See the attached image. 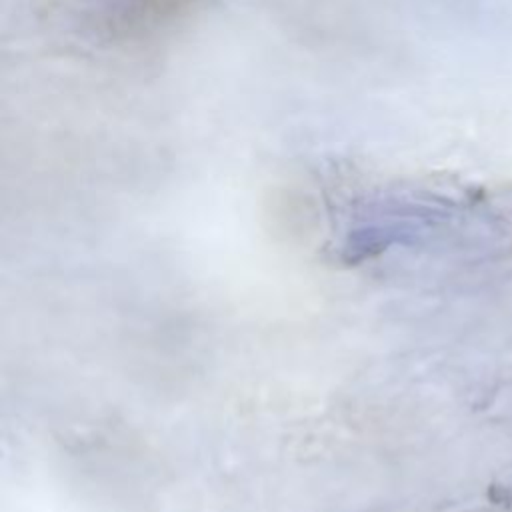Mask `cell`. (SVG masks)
I'll list each match as a JSON object with an SVG mask.
<instances>
[{
  "instance_id": "1",
  "label": "cell",
  "mask_w": 512,
  "mask_h": 512,
  "mask_svg": "<svg viewBox=\"0 0 512 512\" xmlns=\"http://www.w3.org/2000/svg\"><path fill=\"white\" fill-rule=\"evenodd\" d=\"M328 456H330V454H328ZM326 462H328V460H326ZM324 468H326V466H324ZM322 472H324V470H322ZM320 478H322V476H320ZM318 484H320V482H318ZM316 488H318V486H316ZM314 494H316V492H314ZM312 498H314V496H312ZM310 504H312V502H310ZM308 508H310V506H308Z\"/></svg>"
}]
</instances>
